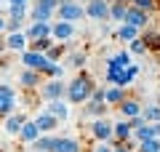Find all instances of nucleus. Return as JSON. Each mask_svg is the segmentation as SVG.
Returning a JSON list of instances; mask_svg holds the SVG:
<instances>
[{"label": "nucleus", "instance_id": "f257e3e1", "mask_svg": "<svg viewBox=\"0 0 160 152\" xmlns=\"http://www.w3.org/2000/svg\"><path fill=\"white\" fill-rule=\"evenodd\" d=\"M93 85L96 83H93L86 72H80V75H75V78L67 83V96H64V99H67L69 104H86V101L91 99Z\"/></svg>", "mask_w": 160, "mask_h": 152}, {"label": "nucleus", "instance_id": "f03ea898", "mask_svg": "<svg viewBox=\"0 0 160 152\" xmlns=\"http://www.w3.org/2000/svg\"><path fill=\"white\" fill-rule=\"evenodd\" d=\"M59 22H83L86 19V6L80 0H69V3H62L56 8Z\"/></svg>", "mask_w": 160, "mask_h": 152}, {"label": "nucleus", "instance_id": "7ed1b4c3", "mask_svg": "<svg viewBox=\"0 0 160 152\" xmlns=\"http://www.w3.org/2000/svg\"><path fill=\"white\" fill-rule=\"evenodd\" d=\"M19 62H22V67L35 69V72H43V69L51 64V62H48V56L43 53V51H32V48L22 51V53H19Z\"/></svg>", "mask_w": 160, "mask_h": 152}, {"label": "nucleus", "instance_id": "20e7f679", "mask_svg": "<svg viewBox=\"0 0 160 152\" xmlns=\"http://www.w3.org/2000/svg\"><path fill=\"white\" fill-rule=\"evenodd\" d=\"M38 91L46 101H56V99L67 96V83H62V78H51V80H46V83L40 85Z\"/></svg>", "mask_w": 160, "mask_h": 152}, {"label": "nucleus", "instance_id": "39448f33", "mask_svg": "<svg viewBox=\"0 0 160 152\" xmlns=\"http://www.w3.org/2000/svg\"><path fill=\"white\" fill-rule=\"evenodd\" d=\"M86 16L93 22H109V0H86Z\"/></svg>", "mask_w": 160, "mask_h": 152}, {"label": "nucleus", "instance_id": "423d86ee", "mask_svg": "<svg viewBox=\"0 0 160 152\" xmlns=\"http://www.w3.org/2000/svg\"><path fill=\"white\" fill-rule=\"evenodd\" d=\"M75 32H78L75 22H51V38L56 43H69L75 38Z\"/></svg>", "mask_w": 160, "mask_h": 152}, {"label": "nucleus", "instance_id": "0eeeda50", "mask_svg": "<svg viewBox=\"0 0 160 152\" xmlns=\"http://www.w3.org/2000/svg\"><path fill=\"white\" fill-rule=\"evenodd\" d=\"M16 101H19L16 91H13L11 85H3V83H0V115H3V118L11 115V112H16Z\"/></svg>", "mask_w": 160, "mask_h": 152}, {"label": "nucleus", "instance_id": "6e6552de", "mask_svg": "<svg viewBox=\"0 0 160 152\" xmlns=\"http://www.w3.org/2000/svg\"><path fill=\"white\" fill-rule=\"evenodd\" d=\"M91 136L96 141H112V123L107 120V115L104 118H93L91 123Z\"/></svg>", "mask_w": 160, "mask_h": 152}, {"label": "nucleus", "instance_id": "1a4fd4ad", "mask_svg": "<svg viewBox=\"0 0 160 152\" xmlns=\"http://www.w3.org/2000/svg\"><path fill=\"white\" fill-rule=\"evenodd\" d=\"M123 22L131 24V27H136V29H147L149 27V13L139 11V8H133L131 3H128V11H126V19H123Z\"/></svg>", "mask_w": 160, "mask_h": 152}, {"label": "nucleus", "instance_id": "9d476101", "mask_svg": "<svg viewBox=\"0 0 160 152\" xmlns=\"http://www.w3.org/2000/svg\"><path fill=\"white\" fill-rule=\"evenodd\" d=\"M32 120L38 123L40 134H53V131L59 128V123H62V120H59V118H53V115L48 112V109H43V112H38V115H35Z\"/></svg>", "mask_w": 160, "mask_h": 152}, {"label": "nucleus", "instance_id": "9b49d317", "mask_svg": "<svg viewBox=\"0 0 160 152\" xmlns=\"http://www.w3.org/2000/svg\"><path fill=\"white\" fill-rule=\"evenodd\" d=\"M142 101L139 99H133V96H126V99L118 104V109H120V118H126V120H131V118H136V115H142Z\"/></svg>", "mask_w": 160, "mask_h": 152}, {"label": "nucleus", "instance_id": "f8f14e48", "mask_svg": "<svg viewBox=\"0 0 160 152\" xmlns=\"http://www.w3.org/2000/svg\"><path fill=\"white\" fill-rule=\"evenodd\" d=\"M24 123H27V115L11 112V115H6V120H3V131H6V136H19V131H22Z\"/></svg>", "mask_w": 160, "mask_h": 152}, {"label": "nucleus", "instance_id": "ddd939ff", "mask_svg": "<svg viewBox=\"0 0 160 152\" xmlns=\"http://www.w3.org/2000/svg\"><path fill=\"white\" fill-rule=\"evenodd\" d=\"M27 40H40V38H51V22H29V27L24 29Z\"/></svg>", "mask_w": 160, "mask_h": 152}, {"label": "nucleus", "instance_id": "4468645a", "mask_svg": "<svg viewBox=\"0 0 160 152\" xmlns=\"http://www.w3.org/2000/svg\"><path fill=\"white\" fill-rule=\"evenodd\" d=\"M133 136V125H131V120H126V118H120L118 123H112V141H128ZM109 141V144H112Z\"/></svg>", "mask_w": 160, "mask_h": 152}, {"label": "nucleus", "instance_id": "2eb2a0df", "mask_svg": "<svg viewBox=\"0 0 160 152\" xmlns=\"http://www.w3.org/2000/svg\"><path fill=\"white\" fill-rule=\"evenodd\" d=\"M27 35L24 32H6V51H11V53H22V51H27Z\"/></svg>", "mask_w": 160, "mask_h": 152}, {"label": "nucleus", "instance_id": "dca6fc26", "mask_svg": "<svg viewBox=\"0 0 160 152\" xmlns=\"http://www.w3.org/2000/svg\"><path fill=\"white\" fill-rule=\"evenodd\" d=\"M104 78H107L109 85H120V88H128V85L133 83L128 67H126V69H107V75H104Z\"/></svg>", "mask_w": 160, "mask_h": 152}, {"label": "nucleus", "instance_id": "f3484780", "mask_svg": "<svg viewBox=\"0 0 160 152\" xmlns=\"http://www.w3.org/2000/svg\"><path fill=\"white\" fill-rule=\"evenodd\" d=\"M19 83H22L27 91H35V88L43 85V72H35V69H27V67H24L22 72H19Z\"/></svg>", "mask_w": 160, "mask_h": 152}, {"label": "nucleus", "instance_id": "a211bd4d", "mask_svg": "<svg viewBox=\"0 0 160 152\" xmlns=\"http://www.w3.org/2000/svg\"><path fill=\"white\" fill-rule=\"evenodd\" d=\"M38 136H40L38 123H35L32 118H27V123L22 125V131H19V136H16V139H19V141H24V144H32V141L38 139Z\"/></svg>", "mask_w": 160, "mask_h": 152}, {"label": "nucleus", "instance_id": "6ab92c4d", "mask_svg": "<svg viewBox=\"0 0 160 152\" xmlns=\"http://www.w3.org/2000/svg\"><path fill=\"white\" fill-rule=\"evenodd\" d=\"M128 64H131V53H128L126 48H120L118 53L107 56V69H126Z\"/></svg>", "mask_w": 160, "mask_h": 152}, {"label": "nucleus", "instance_id": "aec40b11", "mask_svg": "<svg viewBox=\"0 0 160 152\" xmlns=\"http://www.w3.org/2000/svg\"><path fill=\"white\" fill-rule=\"evenodd\" d=\"M29 147L32 149H40V152H53L56 149V134H40Z\"/></svg>", "mask_w": 160, "mask_h": 152}, {"label": "nucleus", "instance_id": "412c9836", "mask_svg": "<svg viewBox=\"0 0 160 152\" xmlns=\"http://www.w3.org/2000/svg\"><path fill=\"white\" fill-rule=\"evenodd\" d=\"M126 11H128V0H109V22H120L123 24Z\"/></svg>", "mask_w": 160, "mask_h": 152}, {"label": "nucleus", "instance_id": "4be33fe9", "mask_svg": "<svg viewBox=\"0 0 160 152\" xmlns=\"http://www.w3.org/2000/svg\"><path fill=\"white\" fill-rule=\"evenodd\" d=\"M123 99H126V88H120V85H107V94H104V104H107V107H118Z\"/></svg>", "mask_w": 160, "mask_h": 152}, {"label": "nucleus", "instance_id": "5701e85b", "mask_svg": "<svg viewBox=\"0 0 160 152\" xmlns=\"http://www.w3.org/2000/svg\"><path fill=\"white\" fill-rule=\"evenodd\" d=\"M67 104H69V101H64V99H56V101H48V107H46V109L53 115V118H59V120L64 123V120L69 118V107H67Z\"/></svg>", "mask_w": 160, "mask_h": 152}, {"label": "nucleus", "instance_id": "b1692460", "mask_svg": "<svg viewBox=\"0 0 160 152\" xmlns=\"http://www.w3.org/2000/svg\"><path fill=\"white\" fill-rule=\"evenodd\" d=\"M53 152H80V141L75 136H56V149Z\"/></svg>", "mask_w": 160, "mask_h": 152}, {"label": "nucleus", "instance_id": "393cba45", "mask_svg": "<svg viewBox=\"0 0 160 152\" xmlns=\"http://www.w3.org/2000/svg\"><path fill=\"white\" fill-rule=\"evenodd\" d=\"M115 35H118L120 43H131V40H136L139 35H142V29H136V27H131V24L123 22V24L118 27V32H115Z\"/></svg>", "mask_w": 160, "mask_h": 152}, {"label": "nucleus", "instance_id": "a878e982", "mask_svg": "<svg viewBox=\"0 0 160 152\" xmlns=\"http://www.w3.org/2000/svg\"><path fill=\"white\" fill-rule=\"evenodd\" d=\"M56 16V13L53 11H46V8H40V6H29V19H32V22H51V19Z\"/></svg>", "mask_w": 160, "mask_h": 152}, {"label": "nucleus", "instance_id": "bb28decb", "mask_svg": "<svg viewBox=\"0 0 160 152\" xmlns=\"http://www.w3.org/2000/svg\"><path fill=\"white\" fill-rule=\"evenodd\" d=\"M142 40L147 43V51H155L160 48V32H155V29H142Z\"/></svg>", "mask_w": 160, "mask_h": 152}, {"label": "nucleus", "instance_id": "cd10ccee", "mask_svg": "<svg viewBox=\"0 0 160 152\" xmlns=\"http://www.w3.org/2000/svg\"><path fill=\"white\" fill-rule=\"evenodd\" d=\"M107 104H99V101H86V107H83V112L91 115V118H104L107 115Z\"/></svg>", "mask_w": 160, "mask_h": 152}, {"label": "nucleus", "instance_id": "c85d7f7f", "mask_svg": "<svg viewBox=\"0 0 160 152\" xmlns=\"http://www.w3.org/2000/svg\"><path fill=\"white\" fill-rule=\"evenodd\" d=\"M86 62H88L86 51H72V53L67 56V67H75V69H83V67H86Z\"/></svg>", "mask_w": 160, "mask_h": 152}, {"label": "nucleus", "instance_id": "c756f323", "mask_svg": "<svg viewBox=\"0 0 160 152\" xmlns=\"http://www.w3.org/2000/svg\"><path fill=\"white\" fill-rule=\"evenodd\" d=\"M142 118H144V123H160V104L142 107Z\"/></svg>", "mask_w": 160, "mask_h": 152}, {"label": "nucleus", "instance_id": "7c9ffc66", "mask_svg": "<svg viewBox=\"0 0 160 152\" xmlns=\"http://www.w3.org/2000/svg\"><path fill=\"white\" fill-rule=\"evenodd\" d=\"M136 152H160V136L139 141V144H136Z\"/></svg>", "mask_w": 160, "mask_h": 152}, {"label": "nucleus", "instance_id": "2f4dec72", "mask_svg": "<svg viewBox=\"0 0 160 152\" xmlns=\"http://www.w3.org/2000/svg\"><path fill=\"white\" fill-rule=\"evenodd\" d=\"M128 53H133V56H144V53H147V43L142 40V35L128 43Z\"/></svg>", "mask_w": 160, "mask_h": 152}, {"label": "nucleus", "instance_id": "473e14b6", "mask_svg": "<svg viewBox=\"0 0 160 152\" xmlns=\"http://www.w3.org/2000/svg\"><path fill=\"white\" fill-rule=\"evenodd\" d=\"M131 6L144 13H152V11H158V0H131Z\"/></svg>", "mask_w": 160, "mask_h": 152}, {"label": "nucleus", "instance_id": "72a5a7b5", "mask_svg": "<svg viewBox=\"0 0 160 152\" xmlns=\"http://www.w3.org/2000/svg\"><path fill=\"white\" fill-rule=\"evenodd\" d=\"M27 16H29V8H24V6H8V19H19V22H24Z\"/></svg>", "mask_w": 160, "mask_h": 152}, {"label": "nucleus", "instance_id": "f704fd0d", "mask_svg": "<svg viewBox=\"0 0 160 152\" xmlns=\"http://www.w3.org/2000/svg\"><path fill=\"white\" fill-rule=\"evenodd\" d=\"M53 43H56L53 38H40V40H32V43H29V48H32V51H43V53H46Z\"/></svg>", "mask_w": 160, "mask_h": 152}, {"label": "nucleus", "instance_id": "c9c22d12", "mask_svg": "<svg viewBox=\"0 0 160 152\" xmlns=\"http://www.w3.org/2000/svg\"><path fill=\"white\" fill-rule=\"evenodd\" d=\"M43 75H46V78H62V75H64V67H62L59 62H51L46 69H43Z\"/></svg>", "mask_w": 160, "mask_h": 152}, {"label": "nucleus", "instance_id": "e433bc0d", "mask_svg": "<svg viewBox=\"0 0 160 152\" xmlns=\"http://www.w3.org/2000/svg\"><path fill=\"white\" fill-rule=\"evenodd\" d=\"M62 53H64V45H59V43H53L51 48L46 51V56H48V62H59V59H62Z\"/></svg>", "mask_w": 160, "mask_h": 152}, {"label": "nucleus", "instance_id": "4c0bfd02", "mask_svg": "<svg viewBox=\"0 0 160 152\" xmlns=\"http://www.w3.org/2000/svg\"><path fill=\"white\" fill-rule=\"evenodd\" d=\"M104 94H107V85H93L91 99H88V101H99V104H104Z\"/></svg>", "mask_w": 160, "mask_h": 152}, {"label": "nucleus", "instance_id": "58836bf2", "mask_svg": "<svg viewBox=\"0 0 160 152\" xmlns=\"http://www.w3.org/2000/svg\"><path fill=\"white\" fill-rule=\"evenodd\" d=\"M35 6H40V8H46V11H53L56 13V8H59V3L62 0H32Z\"/></svg>", "mask_w": 160, "mask_h": 152}, {"label": "nucleus", "instance_id": "ea45409f", "mask_svg": "<svg viewBox=\"0 0 160 152\" xmlns=\"http://www.w3.org/2000/svg\"><path fill=\"white\" fill-rule=\"evenodd\" d=\"M112 152H136V149H133V141L128 139V141H115Z\"/></svg>", "mask_w": 160, "mask_h": 152}, {"label": "nucleus", "instance_id": "a19ab883", "mask_svg": "<svg viewBox=\"0 0 160 152\" xmlns=\"http://www.w3.org/2000/svg\"><path fill=\"white\" fill-rule=\"evenodd\" d=\"M22 24L19 19H6V32H22Z\"/></svg>", "mask_w": 160, "mask_h": 152}, {"label": "nucleus", "instance_id": "79ce46f5", "mask_svg": "<svg viewBox=\"0 0 160 152\" xmlns=\"http://www.w3.org/2000/svg\"><path fill=\"white\" fill-rule=\"evenodd\" d=\"M93 152H112V144H109V141H96Z\"/></svg>", "mask_w": 160, "mask_h": 152}, {"label": "nucleus", "instance_id": "37998d69", "mask_svg": "<svg viewBox=\"0 0 160 152\" xmlns=\"http://www.w3.org/2000/svg\"><path fill=\"white\" fill-rule=\"evenodd\" d=\"M29 3L32 0H8V6H24V8H29Z\"/></svg>", "mask_w": 160, "mask_h": 152}, {"label": "nucleus", "instance_id": "c03bdc74", "mask_svg": "<svg viewBox=\"0 0 160 152\" xmlns=\"http://www.w3.org/2000/svg\"><path fill=\"white\" fill-rule=\"evenodd\" d=\"M6 53V35H0V56Z\"/></svg>", "mask_w": 160, "mask_h": 152}, {"label": "nucleus", "instance_id": "a18cd8bd", "mask_svg": "<svg viewBox=\"0 0 160 152\" xmlns=\"http://www.w3.org/2000/svg\"><path fill=\"white\" fill-rule=\"evenodd\" d=\"M0 35H6V19L0 16Z\"/></svg>", "mask_w": 160, "mask_h": 152}, {"label": "nucleus", "instance_id": "49530a36", "mask_svg": "<svg viewBox=\"0 0 160 152\" xmlns=\"http://www.w3.org/2000/svg\"><path fill=\"white\" fill-rule=\"evenodd\" d=\"M155 104H160V91H158V101H155Z\"/></svg>", "mask_w": 160, "mask_h": 152}, {"label": "nucleus", "instance_id": "de8ad7c7", "mask_svg": "<svg viewBox=\"0 0 160 152\" xmlns=\"http://www.w3.org/2000/svg\"><path fill=\"white\" fill-rule=\"evenodd\" d=\"M0 3H8V0H0Z\"/></svg>", "mask_w": 160, "mask_h": 152}, {"label": "nucleus", "instance_id": "09e8293b", "mask_svg": "<svg viewBox=\"0 0 160 152\" xmlns=\"http://www.w3.org/2000/svg\"><path fill=\"white\" fill-rule=\"evenodd\" d=\"M32 152H40V149H32Z\"/></svg>", "mask_w": 160, "mask_h": 152}, {"label": "nucleus", "instance_id": "8fccbe9b", "mask_svg": "<svg viewBox=\"0 0 160 152\" xmlns=\"http://www.w3.org/2000/svg\"><path fill=\"white\" fill-rule=\"evenodd\" d=\"M0 8H3V3H0Z\"/></svg>", "mask_w": 160, "mask_h": 152}, {"label": "nucleus", "instance_id": "3c124183", "mask_svg": "<svg viewBox=\"0 0 160 152\" xmlns=\"http://www.w3.org/2000/svg\"><path fill=\"white\" fill-rule=\"evenodd\" d=\"M158 8H160V6H158Z\"/></svg>", "mask_w": 160, "mask_h": 152}]
</instances>
